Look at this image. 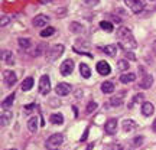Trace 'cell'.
<instances>
[{"label":"cell","mask_w":156,"mask_h":150,"mask_svg":"<svg viewBox=\"0 0 156 150\" xmlns=\"http://www.w3.org/2000/svg\"><path fill=\"white\" fill-rule=\"evenodd\" d=\"M32 108H35V104H29V106H26V108H25V110L29 113L30 110H32Z\"/></svg>","instance_id":"8d00e7d4"},{"label":"cell","mask_w":156,"mask_h":150,"mask_svg":"<svg viewBox=\"0 0 156 150\" xmlns=\"http://www.w3.org/2000/svg\"><path fill=\"white\" fill-rule=\"evenodd\" d=\"M32 87H34V78L28 77L26 79H23V82H22V89L23 91H29Z\"/></svg>","instance_id":"603a6c76"},{"label":"cell","mask_w":156,"mask_h":150,"mask_svg":"<svg viewBox=\"0 0 156 150\" xmlns=\"http://www.w3.org/2000/svg\"><path fill=\"white\" fill-rule=\"evenodd\" d=\"M117 38L120 40V46L127 52V49H134L137 48V44H136V39H134L132 30L126 26H122V28L117 30Z\"/></svg>","instance_id":"6da1fadb"},{"label":"cell","mask_w":156,"mask_h":150,"mask_svg":"<svg viewBox=\"0 0 156 150\" xmlns=\"http://www.w3.org/2000/svg\"><path fill=\"white\" fill-rule=\"evenodd\" d=\"M134 79H136V74H133V72H127V74H123L122 77H120V82H123V84H129V82H133Z\"/></svg>","instance_id":"e0dca14e"},{"label":"cell","mask_w":156,"mask_h":150,"mask_svg":"<svg viewBox=\"0 0 156 150\" xmlns=\"http://www.w3.org/2000/svg\"><path fill=\"white\" fill-rule=\"evenodd\" d=\"M103 51H104L108 56H114L117 54V46L116 45H107V46L103 48Z\"/></svg>","instance_id":"cb8c5ba5"},{"label":"cell","mask_w":156,"mask_h":150,"mask_svg":"<svg viewBox=\"0 0 156 150\" xmlns=\"http://www.w3.org/2000/svg\"><path fill=\"white\" fill-rule=\"evenodd\" d=\"M2 59H3V61H6L7 64H13V56H12V54H10V52H7V51H5V52H3Z\"/></svg>","instance_id":"4dcf8cb0"},{"label":"cell","mask_w":156,"mask_h":150,"mask_svg":"<svg viewBox=\"0 0 156 150\" xmlns=\"http://www.w3.org/2000/svg\"><path fill=\"white\" fill-rule=\"evenodd\" d=\"M143 98H145V95H143V94H136V95L133 97V101H132L130 107L133 106L134 103H142V101H143Z\"/></svg>","instance_id":"1f68e13d"},{"label":"cell","mask_w":156,"mask_h":150,"mask_svg":"<svg viewBox=\"0 0 156 150\" xmlns=\"http://www.w3.org/2000/svg\"><path fill=\"white\" fill-rule=\"evenodd\" d=\"M98 2L100 0H84V3L87 6H95V5H98Z\"/></svg>","instance_id":"e575fe53"},{"label":"cell","mask_w":156,"mask_h":150,"mask_svg":"<svg viewBox=\"0 0 156 150\" xmlns=\"http://www.w3.org/2000/svg\"><path fill=\"white\" fill-rule=\"evenodd\" d=\"M155 113V107L152 103H143L142 104V114L145 117H151Z\"/></svg>","instance_id":"7c38bea8"},{"label":"cell","mask_w":156,"mask_h":150,"mask_svg":"<svg viewBox=\"0 0 156 150\" xmlns=\"http://www.w3.org/2000/svg\"><path fill=\"white\" fill-rule=\"evenodd\" d=\"M12 150H16V149H12Z\"/></svg>","instance_id":"b9f144b4"},{"label":"cell","mask_w":156,"mask_h":150,"mask_svg":"<svg viewBox=\"0 0 156 150\" xmlns=\"http://www.w3.org/2000/svg\"><path fill=\"white\" fill-rule=\"evenodd\" d=\"M80 74H81V77L83 78H90L91 77V69L88 68L87 64H81V65H80Z\"/></svg>","instance_id":"ffe728a7"},{"label":"cell","mask_w":156,"mask_h":150,"mask_svg":"<svg viewBox=\"0 0 156 150\" xmlns=\"http://www.w3.org/2000/svg\"><path fill=\"white\" fill-rule=\"evenodd\" d=\"M19 46L23 48V49H28V48L32 46V42H30L29 38H19Z\"/></svg>","instance_id":"d4e9b609"},{"label":"cell","mask_w":156,"mask_h":150,"mask_svg":"<svg viewBox=\"0 0 156 150\" xmlns=\"http://www.w3.org/2000/svg\"><path fill=\"white\" fill-rule=\"evenodd\" d=\"M100 28L103 29V30H106V32H113V25L110 22H107V20L100 22Z\"/></svg>","instance_id":"4316f807"},{"label":"cell","mask_w":156,"mask_h":150,"mask_svg":"<svg viewBox=\"0 0 156 150\" xmlns=\"http://www.w3.org/2000/svg\"><path fill=\"white\" fill-rule=\"evenodd\" d=\"M123 97H124V92H120L119 95H116V97H113L112 100H110V104L114 107H119L123 104Z\"/></svg>","instance_id":"7402d4cb"},{"label":"cell","mask_w":156,"mask_h":150,"mask_svg":"<svg viewBox=\"0 0 156 150\" xmlns=\"http://www.w3.org/2000/svg\"><path fill=\"white\" fill-rule=\"evenodd\" d=\"M97 72L100 74V75H108V74L112 72V68L108 65V62L106 61H100L97 64Z\"/></svg>","instance_id":"30bf717a"},{"label":"cell","mask_w":156,"mask_h":150,"mask_svg":"<svg viewBox=\"0 0 156 150\" xmlns=\"http://www.w3.org/2000/svg\"><path fill=\"white\" fill-rule=\"evenodd\" d=\"M101 91H103L104 94H112L113 91H114V84L110 82V81L103 82V84H101Z\"/></svg>","instance_id":"ac0fdd59"},{"label":"cell","mask_w":156,"mask_h":150,"mask_svg":"<svg viewBox=\"0 0 156 150\" xmlns=\"http://www.w3.org/2000/svg\"><path fill=\"white\" fill-rule=\"evenodd\" d=\"M54 33H55V28L48 26L46 29H44V30L41 32V36H42V38H48V36H52Z\"/></svg>","instance_id":"484cf974"},{"label":"cell","mask_w":156,"mask_h":150,"mask_svg":"<svg viewBox=\"0 0 156 150\" xmlns=\"http://www.w3.org/2000/svg\"><path fill=\"white\" fill-rule=\"evenodd\" d=\"M117 65H119V69H120V71H127L129 67H130V65H129V61H126V59H120Z\"/></svg>","instance_id":"f546056e"},{"label":"cell","mask_w":156,"mask_h":150,"mask_svg":"<svg viewBox=\"0 0 156 150\" xmlns=\"http://www.w3.org/2000/svg\"><path fill=\"white\" fill-rule=\"evenodd\" d=\"M69 91H71V85L67 84V82H59L58 85H56V88H55L56 95H61V97L68 95L69 94Z\"/></svg>","instance_id":"ba28073f"},{"label":"cell","mask_w":156,"mask_h":150,"mask_svg":"<svg viewBox=\"0 0 156 150\" xmlns=\"http://www.w3.org/2000/svg\"><path fill=\"white\" fill-rule=\"evenodd\" d=\"M62 141H64V136L59 133H55V134H52V136L48 137V140H46V147L55 149V147L62 145Z\"/></svg>","instance_id":"3957f363"},{"label":"cell","mask_w":156,"mask_h":150,"mask_svg":"<svg viewBox=\"0 0 156 150\" xmlns=\"http://www.w3.org/2000/svg\"><path fill=\"white\" fill-rule=\"evenodd\" d=\"M143 137H142V136H140V137H134L133 139V143H132V145L134 146V147H137V146H142L143 145Z\"/></svg>","instance_id":"d6a6232c"},{"label":"cell","mask_w":156,"mask_h":150,"mask_svg":"<svg viewBox=\"0 0 156 150\" xmlns=\"http://www.w3.org/2000/svg\"><path fill=\"white\" fill-rule=\"evenodd\" d=\"M119 150H123V149H122V147H120V149H119Z\"/></svg>","instance_id":"60d3db41"},{"label":"cell","mask_w":156,"mask_h":150,"mask_svg":"<svg viewBox=\"0 0 156 150\" xmlns=\"http://www.w3.org/2000/svg\"><path fill=\"white\" fill-rule=\"evenodd\" d=\"M10 121H12V111L5 110V111H3V114L0 116V124L5 127V126H7Z\"/></svg>","instance_id":"9a60e30c"},{"label":"cell","mask_w":156,"mask_h":150,"mask_svg":"<svg viewBox=\"0 0 156 150\" xmlns=\"http://www.w3.org/2000/svg\"><path fill=\"white\" fill-rule=\"evenodd\" d=\"M59 71L64 77H67L69 74L74 71V61L73 59H65V61L62 62V65L59 67Z\"/></svg>","instance_id":"52a82bcc"},{"label":"cell","mask_w":156,"mask_h":150,"mask_svg":"<svg viewBox=\"0 0 156 150\" xmlns=\"http://www.w3.org/2000/svg\"><path fill=\"white\" fill-rule=\"evenodd\" d=\"M152 130H153V131L156 133V118L153 120V123H152Z\"/></svg>","instance_id":"f35d334b"},{"label":"cell","mask_w":156,"mask_h":150,"mask_svg":"<svg viewBox=\"0 0 156 150\" xmlns=\"http://www.w3.org/2000/svg\"><path fill=\"white\" fill-rule=\"evenodd\" d=\"M13 101H15V94L12 92L10 95H7L5 100L2 101V108H3V110H9L12 107V104H13Z\"/></svg>","instance_id":"2e32d148"},{"label":"cell","mask_w":156,"mask_h":150,"mask_svg":"<svg viewBox=\"0 0 156 150\" xmlns=\"http://www.w3.org/2000/svg\"><path fill=\"white\" fill-rule=\"evenodd\" d=\"M62 54H64V45H55V46H52V48L48 51L46 58H48L49 62H54L55 59H58Z\"/></svg>","instance_id":"7a4b0ae2"},{"label":"cell","mask_w":156,"mask_h":150,"mask_svg":"<svg viewBox=\"0 0 156 150\" xmlns=\"http://www.w3.org/2000/svg\"><path fill=\"white\" fill-rule=\"evenodd\" d=\"M124 3H126L127 7H130V10L133 13H140L143 10V7H145L143 0H124Z\"/></svg>","instance_id":"5b68a950"},{"label":"cell","mask_w":156,"mask_h":150,"mask_svg":"<svg viewBox=\"0 0 156 150\" xmlns=\"http://www.w3.org/2000/svg\"><path fill=\"white\" fill-rule=\"evenodd\" d=\"M49 121L52 124H62L64 123V116H62L61 113H55V114H52L49 117Z\"/></svg>","instance_id":"44dd1931"},{"label":"cell","mask_w":156,"mask_h":150,"mask_svg":"<svg viewBox=\"0 0 156 150\" xmlns=\"http://www.w3.org/2000/svg\"><path fill=\"white\" fill-rule=\"evenodd\" d=\"M104 130H106L107 134H116V131H117V120L116 118L107 120L106 126H104Z\"/></svg>","instance_id":"8fae6325"},{"label":"cell","mask_w":156,"mask_h":150,"mask_svg":"<svg viewBox=\"0 0 156 150\" xmlns=\"http://www.w3.org/2000/svg\"><path fill=\"white\" fill-rule=\"evenodd\" d=\"M126 56H129V58H130V59H133V61L136 59V56H134L132 52H126Z\"/></svg>","instance_id":"d590c367"},{"label":"cell","mask_w":156,"mask_h":150,"mask_svg":"<svg viewBox=\"0 0 156 150\" xmlns=\"http://www.w3.org/2000/svg\"><path fill=\"white\" fill-rule=\"evenodd\" d=\"M28 128L30 133H35V131L38 130V118H36V117H30V118H29Z\"/></svg>","instance_id":"d6986e66"},{"label":"cell","mask_w":156,"mask_h":150,"mask_svg":"<svg viewBox=\"0 0 156 150\" xmlns=\"http://www.w3.org/2000/svg\"><path fill=\"white\" fill-rule=\"evenodd\" d=\"M152 84H153V77H152V75H145V77L139 81V87L140 88L147 89L152 87Z\"/></svg>","instance_id":"4fadbf2b"},{"label":"cell","mask_w":156,"mask_h":150,"mask_svg":"<svg viewBox=\"0 0 156 150\" xmlns=\"http://www.w3.org/2000/svg\"><path fill=\"white\" fill-rule=\"evenodd\" d=\"M95 110H97V103H95V101H90L88 104H87V108H85L87 114H91V113H94Z\"/></svg>","instance_id":"83f0119b"},{"label":"cell","mask_w":156,"mask_h":150,"mask_svg":"<svg viewBox=\"0 0 156 150\" xmlns=\"http://www.w3.org/2000/svg\"><path fill=\"white\" fill-rule=\"evenodd\" d=\"M3 79H5V84L7 87H13L17 81L16 74L13 72V71H10V69H6L5 72H3Z\"/></svg>","instance_id":"8992f818"},{"label":"cell","mask_w":156,"mask_h":150,"mask_svg":"<svg viewBox=\"0 0 156 150\" xmlns=\"http://www.w3.org/2000/svg\"><path fill=\"white\" fill-rule=\"evenodd\" d=\"M87 136H88V128L85 130V133H84V136H83V137H81V141H84V140L87 139Z\"/></svg>","instance_id":"74e56055"},{"label":"cell","mask_w":156,"mask_h":150,"mask_svg":"<svg viewBox=\"0 0 156 150\" xmlns=\"http://www.w3.org/2000/svg\"><path fill=\"white\" fill-rule=\"evenodd\" d=\"M48 22H49V17L46 16V15H38V16H35V19L32 20L35 28H44V26H46Z\"/></svg>","instance_id":"9c48e42d"},{"label":"cell","mask_w":156,"mask_h":150,"mask_svg":"<svg viewBox=\"0 0 156 150\" xmlns=\"http://www.w3.org/2000/svg\"><path fill=\"white\" fill-rule=\"evenodd\" d=\"M69 30H73L74 33H78V32H81V30H83V26H81L80 23H77V22H73L71 25H69Z\"/></svg>","instance_id":"f1b7e54d"},{"label":"cell","mask_w":156,"mask_h":150,"mask_svg":"<svg viewBox=\"0 0 156 150\" xmlns=\"http://www.w3.org/2000/svg\"><path fill=\"white\" fill-rule=\"evenodd\" d=\"M136 128H137V124H136V121H133V120L127 118V120H124V121H123V130H124L126 133L134 131Z\"/></svg>","instance_id":"5bb4252c"},{"label":"cell","mask_w":156,"mask_h":150,"mask_svg":"<svg viewBox=\"0 0 156 150\" xmlns=\"http://www.w3.org/2000/svg\"><path fill=\"white\" fill-rule=\"evenodd\" d=\"M51 91V79L48 75H42L39 79V92L42 95H46Z\"/></svg>","instance_id":"277c9868"},{"label":"cell","mask_w":156,"mask_h":150,"mask_svg":"<svg viewBox=\"0 0 156 150\" xmlns=\"http://www.w3.org/2000/svg\"><path fill=\"white\" fill-rule=\"evenodd\" d=\"M93 147H94V145H88V147H87L85 150H93Z\"/></svg>","instance_id":"ab89813d"},{"label":"cell","mask_w":156,"mask_h":150,"mask_svg":"<svg viewBox=\"0 0 156 150\" xmlns=\"http://www.w3.org/2000/svg\"><path fill=\"white\" fill-rule=\"evenodd\" d=\"M9 22H10V19H9L7 16H3V17H2V20H0V26H2V28H5Z\"/></svg>","instance_id":"836d02e7"}]
</instances>
